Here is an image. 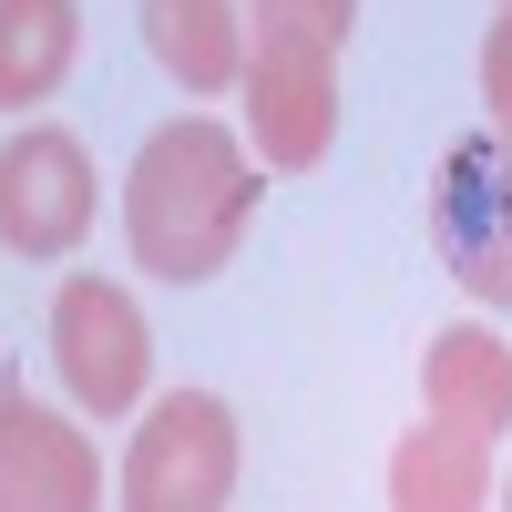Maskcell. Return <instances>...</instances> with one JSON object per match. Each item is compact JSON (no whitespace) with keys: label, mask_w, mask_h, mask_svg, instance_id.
Masks as SVG:
<instances>
[{"label":"cell","mask_w":512,"mask_h":512,"mask_svg":"<svg viewBox=\"0 0 512 512\" xmlns=\"http://www.w3.org/2000/svg\"><path fill=\"white\" fill-rule=\"evenodd\" d=\"M246 216H256V154L216 113H185L164 134H144L134 175H123V236H134L144 277H164V287L226 277Z\"/></svg>","instance_id":"obj_1"},{"label":"cell","mask_w":512,"mask_h":512,"mask_svg":"<svg viewBox=\"0 0 512 512\" xmlns=\"http://www.w3.org/2000/svg\"><path fill=\"white\" fill-rule=\"evenodd\" d=\"M246 144L267 175H308L338 144V41L297 31V21H256L246 41Z\"/></svg>","instance_id":"obj_2"},{"label":"cell","mask_w":512,"mask_h":512,"mask_svg":"<svg viewBox=\"0 0 512 512\" xmlns=\"http://www.w3.org/2000/svg\"><path fill=\"white\" fill-rule=\"evenodd\" d=\"M236 492V410L216 390H164L123 451V512H226Z\"/></svg>","instance_id":"obj_3"},{"label":"cell","mask_w":512,"mask_h":512,"mask_svg":"<svg viewBox=\"0 0 512 512\" xmlns=\"http://www.w3.org/2000/svg\"><path fill=\"white\" fill-rule=\"evenodd\" d=\"M52 369H62V390L72 410H93V420H123L144 400V379H154V328L134 308V287H113V277H62L52 297Z\"/></svg>","instance_id":"obj_4"},{"label":"cell","mask_w":512,"mask_h":512,"mask_svg":"<svg viewBox=\"0 0 512 512\" xmlns=\"http://www.w3.org/2000/svg\"><path fill=\"white\" fill-rule=\"evenodd\" d=\"M431 246L441 267L482 297L512 308V144L502 134H461L431 175Z\"/></svg>","instance_id":"obj_5"},{"label":"cell","mask_w":512,"mask_h":512,"mask_svg":"<svg viewBox=\"0 0 512 512\" xmlns=\"http://www.w3.org/2000/svg\"><path fill=\"white\" fill-rule=\"evenodd\" d=\"M93 226V154L62 123H11L0 134V246L52 267Z\"/></svg>","instance_id":"obj_6"},{"label":"cell","mask_w":512,"mask_h":512,"mask_svg":"<svg viewBox=\"0 0 512 512\" xmlns=\"http://www.w3.org/2000/svg\"><path fill=\"white\" fill-rule=\"evenodd\" d=\"M0 512H103L93 441L31 390H0Z\"/></svg>","instance_id":"obj_7"},{"label":"cell","mask_w":512,"mask_h":512,"mask_svg":"<svg viewBox=\"0 0 512 512\" xmlns=\"http://www.w3.org/2000/svg\"><path fill=\"white\" fill-rule=\"evenodd\" d=\"M420 400H431V420H451V431H512V349L492 328H441L431 349H420Z\"/></svg>","instance_id":"obj_8"},{"label":"cell","mask_w":512,"mask_h":512,"mask_svg":"<svg viewBox=\"0 0 512 512\" xmlns=\"http://www.w3.org/2000/svg\"><path fill=\"white\" fill-rule=\"evenodd\" d=\"M482 502H492V441L420 410V431H400L390 451V512H482Z\"/></svg>","instance_id":"obj_9"},{"label":"cell","mask_w":512,"mask_h":512,"mask_svg":"<svg viewBox=\"0 0 512 512\" xmlns=\"http://www.w3.org/2000/svg\"><path fill=\"white\" fill-rule=\"evenodd\" d=\"M144 52L185 93H236L246 82V21H236V0H144Z\"/></svg>","instance_id":"obj_10"},{"label":"cell","mask_w":512,"mask_h":512,"mask_svg":"<svg viewBox=\"0 0 512 512\" xmlns=\"http://www.w3.org/2000/svg\"><path fill=\"white\" fill-rule=\"evenodd\" d=\"M72 52H82V11L72 0H0V113L52 103Z\"/></svg>","instance_id":"obj_11"},{"label":"cell","mask_w":512,"mask_h":512,"mask_svg":"<svg viewBox=\"0 0 512 512\" xmlns=\"http://www.w3.org/2000/svg\"><path fill=\"white\" fill-rule=\"evenodd\" d=\"M482 113H492V134L512 144V11L482 31Z\"/></svg>","instance_id":"obj_12"},{"label":"cell","mask_w":512,"mask_h":512,"mask_svg":"<svg viewBox=\"0 0 512 512\" xmlns=\"http://www.w3.org/2000/svg\"><path fill=\"white\" fill-rule=\"evenodd\" d=\"M256 21H297V31H318V41H349L359 0H256Z\"/></svg>","instance_id":"obj_13"},{"label":"cell","mask_w":512,"mask_h":512,"mask_svg":"<svg viewBox=\"0 0 512 512\" xmlns=\"http://www.w3.org/2000/svg\"><path fill=\"white\" fill-rule=\"evenodd\" d=\"M502 512H512V482H502Z\"/></svg>","instance_id":"obj_14"},{"label":"cell","mask_w":512,"mask_h":512,"mask_svg":"<svg viewBox=\"0 0 512 512\" xmlns=\"http://www.w3.org/2000/svg\"><path fill=\"white\" fill-rule=\"evenodd\" d=\"M502 11H512V0H502Z\"/></svg>","instance_id":"obj_15"}]
</instances>
